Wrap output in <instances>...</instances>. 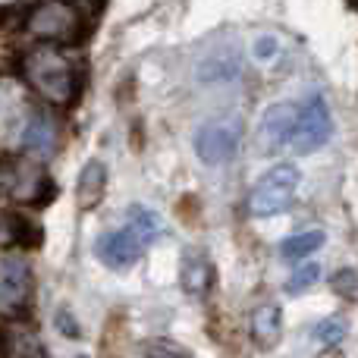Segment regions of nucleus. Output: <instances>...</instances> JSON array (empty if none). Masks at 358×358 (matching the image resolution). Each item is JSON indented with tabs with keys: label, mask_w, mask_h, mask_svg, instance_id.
Wrapping results in <instances>:
<instances>
[{
	"label": "nucleus",
	"mask_w": 358,
	"mask_h": 358,
	"mask_svg": "<svg viewBox=\"0 0 358 358\" xmlns=\"http://www.w3.org/2000/svg\"><path fill=\"white\" fill-rule=\"evenodd\" d=\"M22 79L44 101L73 107L82 98V88H85V69L73 66L57 48H38L31 54H25Z\"/></svg>",
	"instance_id": "f257e3e1"
},
{
	"label": "nucleus",
	"mask_w": 358,
	"mask_h": 358,
	"mask_svg": "<svg viewBox=\"0 0 358 358\" xmlns=\"http://www.w3.org/2000/svg\"><path fill=\"white\" fill-rule=\"evenodd\" d=\"M25 31L44 44L82 48L94 35V19L66 0H44L25 10Z\"/></svg>",
	"instance_id": "f03ea898"
},
{
	"label": "nucleus",
	"mask_w": 358,
	"mask_h": 358,
	"mask_svg": "<svg viewBox=\"0 0 358 358\" xmlns=\"http://www.w3.org/2000/svg\"><path fill=\"white\" fill-rule=\"evenodd\" d=\"M299 179H302L299 167H292V164L271 167L248 192V214L258 217V220H267V217H277L283 210H289L292 201H296Z\"/></svg>",
	"instance_id": "7ed1b4c3"
},
{
	"label": "nucleus",
	"mask_w": 358,
	"mask_h": 358,
	"mask_svg": "<svg viewBox=\"0 0 358 358\" xmlns=\"http://www.w3.org/2000/svg\"><path fill=\"white\" fill-rule=\"evenodd\" d=\"M242 132H245V126H242L239 117L208 120V123L198 126L195 138H192L195 155L201 157L204 164H210V167L229 164L236 157V151H239V145H242Z\"/></svg>",
	"instance_id": "20e7f679"
},
{
	"label": "nucleus",
	"mask_w": 358,
	"mask_h": 358,
	"mask_svg": "<svg viewBox=\"0 0 358 358\" xmlns=\"http://www.w3.org/2000/svg\"><path fill=\"white\" fill-rule=\"evenodd\" d=\"M334 136V117H330V107L324 101V94H308V98L299 104V113H296V129H292V151L296 155H315L321 151L324 145L330 142Z\"/></svg>",
	"instance_id": "39448f33"
},
{
	"label": "nucleus",
	"mask_w": 358,
	"mask_h": 358,
	"mask_svg": "<svg viewBox=\"0 0 358 358\" xmlns=\"http://www.w3.org/2000/svg\"><path fill=\"white\" fill-rule=\"evenodd\" d=\"M142 252H145V242L129 223H126L123 229H107V233H101L98 242H94V255H98L107 267H113V271H117V267H132L142 258Z\"/></svg>",
	"instance_id": "423d86ee"
},
{
	"label": "nucleus",
	"mask_w": 358,
	"mask_h": 358,
	"mask_svg": "<svg viewBox=\"0 0 358 358\" xmlns=\"http://www.w3.org/2000/svg\"><path fill=\"white\" fill-rule=\"evenodd\" d=\"M29 289H31V273L25 261L6 258L0 264V311H22L29 305Z\"/></svg>",
	"instance_id": "0eeeda50"
},
{
	"label": "nucleus",
	"mask_w": 358,
	"mask_h": 358,
	"mask_svg": "<svg viewBox=\"0 0 358 358\" xmlns=\"http://www.w3.org/2000/svg\"><path fill=\"white\" fill-rule=\"evenodd\" d=\"M296 113L299 104H273L264 110L258 126V142L261 151H277L283 145H289L292 129H296Z\"/></svg>",
	"instance_id": "6e6552de"
},
{
	"label": "nucleus",
	"mask_w": 358,
	"mask_h": 358,
	"mask_svg": "<svg viewBox=\"0 0 358 358\" xmlns=\"http://www.w3.org/2000/svg\"><path fill=\"white\" fill-rule=\"evenodd\" d=\"M22 151L38 161H48L50 155L57 151V126L48 113H31L29 123L22 129Z\"/></svg>",
	"instance_id": "1a4fd4ad"
},
{
	"label": "nucleus",
	"mask_w": 358,
	"mask_h": 358,
	"mask_svg": "<svg viewBox=\"0 0 358 358\" xmlns=\"http://www.w3.org/2000/svg\"><path fill=\"white\" fill-rule=\"evenodd\" d=\"M179 283L189 296H208L210 283H214V264L204 252L189 248L182 255V264H179Z\"/></svg>",
	"instance_id": "9d476101"
},
{
	"label": "nucleus",
	"mask_w": 358,
	"mask_h": 358,
	"mask_svg": "<svg viewBox=\"0 0 358 358\" xmlns=\"http://www.w3.org/2000/svg\"><path fill=\"white\" fill-rule=\"evenodd\" d=\"M107 192V167L104 161H88L79 173V182H76V201H79L82 210H92L101 204Z\"/></svg>",
	"instance_id": "9b49d317"
},
{
	"label": "nucleus",
	"mask_w": 358,
	"mask_h": 358,
	"mask_svg": "<svg viewBox=\"0 0 358 358\" xmlns=\"http://www.w3.org/2000/svg\"><path fill=\"white\" fill-rule=\"evenodd\" d=\"M283 334V311L280 305H261L258 311L252 315V336L258 346H273Z\"/></svg>",
	"instance_id": "f8f14e48"
},
{
	"label": "nucleus",
	"mask_w": 358,
	"mask_h": 358,
	"mask_svg": "<svg viewBox=\"0 0 358 358\" xmlns=\"http://www.w3.org/2000/svg\"><path fill=\"white\" fill-rule=\"evenodd\" d=\"M126 223H129V227L136 229L138 236H142L145 245H151L155 239H161V236L167 233V223H164V217L157 214V210L145 208V204H129V210H126Z\"/></svg>",
	"instance_id": "ddd939ff"
},
{
	"label": "nucleus",
	"mask_w": 358,
	"mask_h": 358,
	"mask_svg": "<svg viewBox=\"0 0 358 358\" xmlns=\"http://www.w3.org/2000/svg\"><path fill=\"white\" fill-rule=\"evenodd\" d=\"M6 233H10L13 245L16 248H25V252H35V248L44 245V229L38 220L25 214H10L6 217Z\"/></svg>",
	"instance_id": "4468645a"
},
{
	"label": "nucleus",
	"mask_w": 358,
	"mask_h": 358,
	"mask_svg": "<svg viewBox=\"0 0 358 358\" xmlns=\"http://www.w3.org/2000/svg\"><path fill=\"white\" fill-rule=\"evenodd\" d=\"M324 242H327L324 229H305V233H296V236H289V239H283L280 255H283L286 261H302V258H308V255H315Z\"/></svg>",
	"instance_id": "2eb2a0df"
},
{
	"label": "nucleus",
	"mask_w": 358,
	"mask_h": 358,
	"mask_svg": "<svg viewBox=\"0 0 358 358\" xmlns=\"http://www.w3.org/2000/svg\"><path fill=\"white\" fill-rule=\"evenodd\" d=\"M317 280H321V264H315V261H308V264H299L296 271L289 273V280H286V292H289V296H299V292L311 289Z\"/></svg>",
	"instance_id": "dca6fc26"
},
{
	"label": "nucleus",
	"mask_w": 358,
	"mask_h": 358,
	"mask_svg": "<svg viewBox=\"0 0 358 358\" xmlns=\"http://www.w3.org/2000/svg\"><path fill=\"white\" fill-rule=\"evenodd\" d=\"M346 334H349V327H346L343 317H327V321H321L315 327V340L321 343V346H327V349L340 346V343L346 340Z\"/></svg>",
	"instance_id": "f3484780"
},
{
	"label": "nucleus",
	"mask_w": 358,
	"mask_h": 358,
	"mask_svg": "<svg viewBox=\"0 0 358 358\" xmlns=\"http://www.w3.org/2000/svg\"><path fill=\"white\" fill-rule=\"evenodd\" d=\"M142 355L145 358H195L189 349H182L173 340H148L142 346Z\"/></svg>",
	"instance_id": "a211bd4d"
},
{
	"label": "nucleus",
	"mask_w": 358,
	"mask_h": 358,
	"mask_svg": "<svg viewBox=\"0 0 358 358\" xmlns=\"http://www.w3.org/2000/svg\"><path fill=\"white\" fill-rule=\"evenodd\" d=\"M35 192H38V195H31L29 204H31V208H48V204L57 198V182L48 173H41V176H38V182H35Z\"/></svg>",
	"instance_id": "6ab92c4d"
},
{
	"label": "nucleus",
	"mask_w": 358,
	"mask_h": 358,
	"mask_svg": "<svg viewBox=\"0 0 358 358\" xmlns=\"http://www.w3.org/2000/svg\"><path fill=\"white\" fill-rule=\"evenodd\" d=\"M330 283H334V292H340V296H355V289H358V277H355V271H349V267H343Z\"/></svg>",
	"instance_id": "aec40b11"
},
{
	"label": "nucleus",
	"mask_w": 358,
	"mask_h": 358,
	"mask_svg": "<svg viewBox=\"0 0 358 358\" xmlns=\"http://www.w3.org/2000/svg\"><path fill=\"white\" fill-rule=\"evenodd\" d=\"M57 330L60 334H66V336H79V327H76V321H73V315L69 311H57Z\"/></svg>",
	"instance_id": "412c9836"
},
{
	"label": "nucleus",
	"mask_w": 358,
	"mask_h": 358,
	"mask_svg": "<svg viewBox=\"0 0 358 358\" xmlns=\"http://www.w3.org/2000/svg\"><path fill=\"white\" fill-rule=\"evenodd\" d=\"M346 3H349V10H355V13H358V0H346Z\"/></svg>",
	"instance_id": "4be33fe9"
}]
</instances>
